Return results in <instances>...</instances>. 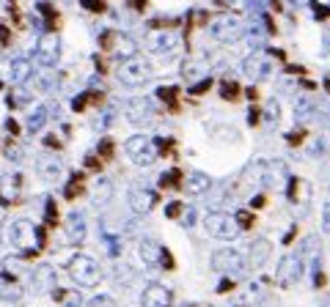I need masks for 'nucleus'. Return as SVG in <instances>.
Segmentation results:
<instances>
[{"instance_id": "bb28decb", "label": "nucleus", "mask_w": 330, "mask_h": 307, "mask_svg": "<svg viewBox=\"0 0 330 307\" xmlns=\"http://www.w3.org/2000/svg\"><path fill=\"white\" fill-rule=\"evenodd\" d=\"M44 146H47V148H52V151H61V148H64V143L50 134V138H44Z\"/></svg>"}, {"instance_id": "0eeeda50", "label": "nucleus", "mask_w": 330, "mask_h": 307, "mask_svg": "<svg viewBox=\"0 0 330 307\" xmlns=\"http://www.w3.org/2000/svg\"><path fill=\"white\" fill-rule=\"evenodd\" d=\"M160 189H165V192L176 189V192H182V189H185V170L173 167L168 176H160Z\"/></svg>"}, {"instance_id": "4be33fe9", "label": "nucleus", "mask_w": 330, "mask_h": 307, "mask_svg": "<svg viewBox=\"0 0 330 307\" xmlns=\"http://www.w3.org/2000/svg\"><path fill=\"white\" fill-rule=\"evenodd\" d=\"M88 101H91V91H85L83 96H77V99H75V105H72V107H75L77 113H83L85 107H88Z\"/></svg>"}, {"instance_id": "dca6fc26", "label": "nucleus", "mask_w": 330, "mask_h": 307, "mask_svg": "<svg viewBox=\"0 0 330 307\" xmlns=\"http://www.w3.org/2000/svg\"><path fill=\"white\" fill-rule=\"evenodd\" d=\"M140 252H143L146 261H157V258H160V247H157V244H152V242L140 244Z\"/></svg>"}, {"instance_id": "393cba45", "label": "nucleus", "mask_w": 330, "mask_h": 307, "mask_svg": "<svg viewBox=\"0 0 330 307\" xmlns=\"http://www.w3.org/2000/svg\"><path fill=\"white\" fill-rule=\"evenodd\" d=\"M259 118H261V107L253 105V107H251V115H248V124L256 126V124H259Z\"/></svg>"}, {"instance_id": "cd10ccee", "label": "nucleus", "mask_w": 330, "mask_h": 307, "mask_svg": "<svg viewBox=\"0 0 330 307\" xmlns=\"http://www.w3.org/2000/svg\"><path fill=\"white\" fill-rule=\"evenodd\" d=\"M91 307H116V302H113V299H107V296H99V299H94Z\"/></svg>"}, {"instance_id": "c756f323", "label": "nucleus", "mask_w": 330, "mask_h": 307, "mask_svg": "<svg viewBox=\"0 0 330 307\" xmlns=\"http://www.w3.org/2000/svg\"><path fill=\"white\" fill-rule=\"evenodd\" d=\"M248 99H251V105H253V101H259V88H248Z\"/></svg>"}, {"instance_id": "473e14b6", "label": "nucleus", "mask_w": 330, "mask_h": 307, "mask_svg": "<svg viewBox=\"0 0 330 307\" xmlns=\"http://www.w3.org/2000/svg\"><path fill=\"white\" fill-rule=\"evenodd\" d=\"M327 91H330V80H327Z\"/></svg>"}, {"instance_id": "c85d7f7f", "label": "nucleus", "mask_w": 330, "mask_h": 307, "mask_svg": "<svg viewBox=\"0 0 330 307\" xmlns=\"http://www.w3.org/2000/svg\"><path fill=\"white\" fill-rule=\"evenodd\" d=\"M237 288V283H234V280H223V283H220V288H218V293H228V291H234Z\"/></svg>"}, {"instance_id": "2f4dec72", "label": "nucleus", "mask_w": 330, "mask_h": 307, "mask_svg": "<svg viewBox=\"0 0 330 307\" xmlns=\"http://www.w3.org/2000/svg\"><path fill=\"white\" fill-rule=\"evenodd\" d=\"M325 283H327L325 275H316V288H325Z\"/></svg>"}, {"instance_id": "a211bd4d", "label": "nucleus", "mask_w": 330, "mask_h": 307, "mask_svg": "<svg viewBox=\"0 0 330 307\" xmlns=\"http://www.w3.org/2000/svg\"><path fill=\"white\" fill-rule=\"evenodd\" d=\"M99 47H102V52H110L113 47H116V33H113V30L102 33V39H99Z\"/></svg>"}, {"instance_id": "ddd939ff", "label": "nucleus", "mask_w": 330, "mask_h": 307, "mask_svg": "<svg viewBox=\"0 0 330 307\" xmlns=\"http://www.w3.org/2000/svg\"><path fill=\"white\" fill-rule=\"evenodd\" d=\"M234 220H237V228L239 230H251L253 225H256V214H253V211L242 209V211H237V217H234Z\"/></svg>"}, {"instance_id": "b1692460", "label": "nucleus", "mask_w": 330, "mask_h": 307, "mask_svg": "<svg viewBox=\"0 0 330 307\" xmlns=\"http://www.w3.org/2000/svg\"><path fill=\"white\" fill-rule=\"evenodd\" d=\"M127 6H130L132 11H138V14H143V11L149 9V0H127Z\"/></svg>"}, {"instance_id": "20e7f679", "label": "nucleus", "mask_w": 330, "mask_h": 307, "mask_svg": "<svg viewBox=\"0 0 330 307\" xmlns=\"http://www.w3.org/2000/svg\"><path fill=\"white\" fill-rule=\"evenodd\" d=\"M121 80L124 83H130V85H135V83H143V77H149V66L143 63V60H138V58H130V60H124L121 63Z\"/></svg>"}, {"instance_id": "5701e85b", "label": "nucleus", "mask_w": 330, "mask_h": 307, "mask_svg": "<svg viewBox=\"0 0 330 307\" xmlns=\"http://www.w3.org/2000/svg\"><path fill=\"white\" fill-rule=\"evenodd\" d=\"M306 134H308V132H292V134H286V143H289L292 148H297L300 143L306 140Z\"/></svg>"}, {"instance_id": "a878e982", "label": "nucleus", "mask_w": 330, "mask_h": 307, "mask_svg": "<svg viewBox=\"0 0 330 307\" xmlns=\"http://www.w3.org/2000/svg\"><path fill=\"white\" fill-rule=\"evenodd\" d=\"M97 69H99V74H107V72H110V63H107V55H97Z\"/></svg>"}, {"instance_id": "6e6552de", "label": "nucleus", "mask_w": 330, "mask_h": 307, "mask_svg": "<svg viewBox=\"0 0 330 307\" xmlns=\"http://www.w3.org/2000/svg\"><path fill=\"white\" fill-rule=\"evenodd\" d=\"M212 266H215L218 271L239 269V255H237V252H231V250H223V252H218V255L212 258Z\"/></svg>"}, {"instance_id": "f3484780", "label": "nucleus", "mask_w": 330, "mask_h": 307, "mask_svg": "<svg viewBox=\"0 0 330 307\" xmlns=\"http://www.w3.org/2000/svg\"><path fill=\"white\" fill-rule=\"evenodd\" d=\"M83 6L91 11V14H105V11H107V3H105V0H83Z\"/></svg>"}, {"instance_id": "412c9836", "label": "nucleus", "mask_w": 330, "mask_h": 307, "mask_svg": "<svg viewBox=\"0 0 330 307\" xmlns=\"http://www.w3.org/2000/svg\"><path fill=\"white\" fill-rule=\"evenodd\" d=\"M182 211H185V206H182V203H179V200H173V203H171V206H168V209H165V214H168V217H171V220H179V217H182Z\"/></svg>"}, {"instance_id": "39448f33", "label": "nucleus", "mask_w": 330, "mask_h": 307, "mask_svg": "<svg viewBox=\"0 0 330 307\" xmlns=\"http://www.w3.org/2000/svg\"><path fill=\"white\" fill-rule=\"evenodd\" d=\"M168 302H171V293L163 285H149L143 293V307H168Z\"/></svg>"}, {"instance_id": "f257e3e1", "label": "nucleus", "mask_w": 330, "mask_h": 307, "mask_svg": "<svg viewBox=\"0 0 330 307\" xmlns=\"http://www.w3.org/2000/svg\"><path fill=\"white\" fill-rule=\"evenodd\" d=\"M66 269H69L72 280H77L80 285H88V288L102 280V269H99V263L94 261V258H88V255H75Z\"/></svg>"}, {"instance_id": "423d86ee", "label": "nucleus", "mask_w": 330, "mask_h": 307, "mask_svg": "<svg viewBox=\"0 0 330 307\" xmlns=\"http://www.w3.org/2000/svg\"><path fill=\"white\" fill-rule=\"evenodd\" d=\"M157 200H160V195L146 192V189H143V195H140V189H135V192L130 195V203H132V209H135L138 214H146V211H152L154 206H157Z\"/></svg>"}, {"instance_id": "4468645a", "label": "nucleus", "mask_w": 330, "mask_h": 307, "mask_svg": "<svg viewBox=\"0 0 330 307\" xmlns=\"http://www.w3.org/2000/svg\"><path fill=\"white\" fill-rule=\"evenodd\" d=\"M157 146H160V151H157L160 156H176V140H173V138L160 140Z\"/></svg>"}, {"instance_id": "aec40b11", "label": "nucleus", "mask_w": 330, "mask_h": 307, "mask_svg": "<svg viewBox=\"0 0 330 307\" xmlns=\"http://www.w3.org/2000/svg\"><path fill=\"white\" fill-rule=\"evenodd\" d=\"M212 85H215L212 77L209 80H201V85H193V93H195V96H204L206 91H212Z\"/></svg>"}, {"instance_id": "9b49d317", "label": "nucleus", "mask_w": 330, "mask_h": 307, "mask_svg": "<svg viewBox=\"0 0 330 307\" xmlns=\"http://www.w3.org/2000/svg\"><path fill=\"white\" fill-rule=\"evenodd\" d=\"M83 181H85V173H75V176H72V184L66 187V200H75V197H80L85 192Z\"/></svg>"}, {"instance_id": "f8f14e48", "label": "nucleus", "mask_w": 330, "mask_h": 307, "mask_svg": "<svg viewBox=\"0 0 330 307\" xmlns=\"http://www.w3.org/2000/svg\"><path fill=\"white\" fill-rule=\"evenodd\" d=\"M97 156L102 162H110L113 156H116V140L113 138H105L102 143H99V148H97Z\"/></svg>"}, {"instance_id": "7c9ffc66", "label": "nucleus", "mask_w": 330, "mask_h": 307, "mask_svg": "<svg viewBox=\"0 0 330 307\" xmlns=\"http://www.w3.org/2000/svg\"><path fill=\"white\" fill-rule=\"evenodd\" d=\"M264 203H267V197H264V195H259V197H256V200H253V209H261V206H264Z\"/></svg>"}, {"instance_id": "9d476101", "label": "nucleus", "mask_w": 330, "mask_h": 307, "mask_svg": "<svg viewBox=\"0 0 330 307\" xmlns=\"http://www.w3.org/2000/svg\"><path fill=\"white\" fill-rule=\"evenodd\" d=\"M206 187H209V179L201 176V173H190V176H187V181H185L187 192H204Z\"/></svg>"}, {"instance_id": "7ed1b4c3", "label": "nucleus", "mask_w": 330, "mask_h": 307, "mask_svg": "<svg viewBox=\"0 0 330 307\" xmlns=\"http://www.w3.org/2000/svg\"><path fill=\"white\" fill-rule=\"evenodd\" d=\"M11 242H14L17 250L25 252V261H31V258H36L39 252L33 250V225L31 222H14L11 225Z\"/></svg>"}, {"instance_id": "f03ea898", "label": "nucleus", "mask_w": 330, "mask_h": 307, "mask_svg": "<svg viewBox=\"0 0 330 307\" xmlns=\"http://www.w3.org/2000/svg\"><path fill=\"white\" fill-rule=\"evenodd\" d=\"M204 228L206 233L215 236V238H234L237 236V220H231L228 214H209L204 220Z\"/></svg>"}, {"instance_id": "6ab92c4d", "label": "nucleus", "mask_w": 330, "mask_h": 307, "mask_svg": "<svg viewBox=\"0 0 330 307\" xmlns=\"http://www.w3.org/2000/svg\"><path fill=\"white\" fill-rule=\"evenodd\" d=\"M160 263L165 266L168 271H173L176 269V261H173V255H171V250H165V247H160Z\"/></svg>"}, {"instance_id": "2eb2a0df", "label": "nucleus", "mask_w": 330, "mask_h": 307, "mask_svg": "<svg viewBox=\"0 0 330 307\" xmlns=\"http://www.w3.org/2000/svg\"><path fill=\"white\" fill-rule=\"evenodd\" d=\"M85 170H88V173H102V170H105V162L99 159L97 154H88V156H85Z\"/></svg>"}, {"instance_id": "1a4fd4ad", "label": "nucleus", "mask_w": 330, "mask_h": 307, "mask_svg": "<svg viewBox=\"0 0 330 307\" xmlns=\"http://www.w3.org/2000/svg\"><path fill=\"white\" fill-rule=\"evenodd\" d=\"M220 96H223V101H237L242 96L239 83H234V80H223V83H220Z\"/></svg>"}]
</instances>
